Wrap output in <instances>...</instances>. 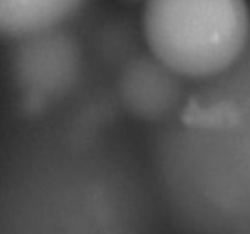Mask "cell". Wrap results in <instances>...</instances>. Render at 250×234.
Returning a JSON list of instances; mask_svg holds the SVG:
<instances>
[{"label": "cell", "mask_w": 250, "mask_h": 234, "mask_svg": "<svg viewBox=\"0 0 250 234\" xmlns=\"http://www.w3.org/2000/svg\"><path fill=\"white\" fill-rule=\"evenodd\" d=\"M143 22L155 58L187 77L222 72L250 39V12L238 0H158L146 5Z\"/></svg>", "instance_id": "obj_1"}, {"label": "cell", "mask_w": 250, "mask_h": 234, "mask_svg": "<svg viewBox=\"0 0 250 234\" xmlns=\"http://www.w3.org/2000/svg\"><path fill=\"white\" fill-rule=\"evenodd\" d=\"M78 6L68 0H2L0 27L12 37L38 33L70 17Z\"/></svg>", "instance_id": "obj_2"}, {"label": "cell", "mask_w": 250, "mask_h": 234, "mask_svg": "<svg viewBox=\"0 0 250 234\" xmlns=\"http://www.w3.org/2000/svg\"><path fill=\"white\" fill-rule=\"evenodd\" d=\"M243 234H250V201L248 205V210L244 216V224H243Z\"/></svg>", "instance_id": "obj_3"}]
</instances>
